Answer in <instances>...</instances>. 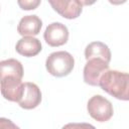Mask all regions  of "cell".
I'll return each mask as SVG.
<instances>
[{
    "label": "cell",
    "mask_w": 129,
    "mask_h": 129,
    "mask_svg": "<svg viewBox=\"0 0 129 129\" xmlns=\"http://www.w3.org/2000/svg\"><path fill=\"white\" fill-rule=\"evenodd\" d=\"M103 91L112 97L129 101V74L119 71H107L100 80L99 85Z\"/></svg>",
    "instance_id": "obj_1"
},
{
    "label": "cell",
    "mask_w": 129,
    "mask_h": 129,
    "mask_svg": "<svg viewBox=\"0 0 129 129\" xmlns=\"http://www.w3.org/2000/svg\"><path fill=\"white\" fill-rule=\"evenodd\" d=\"M75 67V58L68 51H54L45 60L46 71L53 77L61 78L68 76Z\"/></svg>",
    "instance_id": "obj_2"
},
{
    "label": "cell",
    "mask_w": 129,
    "mask_h": 129,
    "mask_svg": "<svg viewBox=\"0 0 129 129\" xmlns=\"http://www.w3.org/2000/svg\"><path fill=\"white\" fill-rule=\"evenodd\" d=\"M87 110L90 116L98 122L110 120L114 113L112 103L101 95H95L88 101Z\"/></svg>",
    "instance_id": "obj_3"
},
{
    "label": "cell",
    "mask_w": 129,
    "mask_h": 129,
    "mask_svg": "<svg viewBox=\"0 0 129 129\" xmlns=\"http://www.w3.org/2000/svg\"><path fill=\"white\" fill-rule=\"evenodd\" d=\"M109 71V62L102 58H91L84 67V81L90 86H99L102 76Z\"/></svg>",
    "instance_id": "obj_4"
},
{
    "label": "cell",
    "mask_w": 129,
    "mask_h": 129,
    "mask_svg": "<svg viewBox=\"0 0 129 129\" xmlns=\"http://www.w3.org/2000/svg\"><path fill=\"white\" fill-rule=\"evenodd\" d=\"M45 42L50 46H60L69 39V29L60 22H52L47 25L43 33Z\"/></svg>",
    "instance_id": "obj_5"
},
{
    "label": "cell",
    "mask_w": 129,
    "mask_h": 129,
    "mask_svg": "<svg viewBox=\"0 0 129 129\" xmlns=\"http://www.w3.org/2000/svg\"><path fill=\"white\" fill-rule=\"evenodd\" d=\"M1 80V94L2 96L11 102H18L23 92L24 83L17 77H3Z\"/></svg>",
    "instance_id": "obj_6"
},
{
    "label": "cell",
    "mask_w": 129,
    "mask_h": 129,
    "mask_svg": "<svg viewBox=\"0 0 129 129\" xmlns=\"http://www.w3.org/2000/svg\"><path fill=\"white\" fill-rule=\"evenodd\" d=\"M54 11L67 19L79 17L83 10V2L79 0H49Z\"/></svg>",
    "instance_id": "obj_7"
},
{
    "label": "cell",
    "mask_w": 129,
    "mask_h": 129,
    "mask_svg": "<svg viewBox=\"0 0 129 129\" xmlns=\"http://www.w3.org/2000/svg\"><path fill=\"white\" fill-rule=\"evenodd\" d=\"M41 102V92L37 85L34 83H24L23 92L21 98L17 102L19 106L26 110H31L36 108Z\"/></svg>",
    "instance_id": "obj_8"
},
{
    "label": "cell",
    "mask_w": 129,
    "mask_h": 129,
    "mask_svg": "<svg viewBox=\"0 0 129 129\" xmlns=\"http://www.w3.org/2000/svg\"><path fill=\"white\" fill-rule=\"evenodd\" d=\"M42 21L37 15H26L22 17L17 26V32L24 36H34L40 32Z\"/></svg>",
    "instance_id": "obj_9"
},
{
    "label": "cell",
    "mask_w": 129,
    "mask_h": 129,
    "mask_svg": "<svg viewBox=\"0 0 129 129\" xmlns=\"http://www.w3.org/2000/svg\"><path fill=\"white\" fill-rule=\"evenodd\" d=\"M15 49L19 54L26 57H31L37 55L41 51L42 47L39 39L33 36H24L17 41Z\"/></svg>",
    "instance_id": "obj_10"
},
{
    "label": "cell",
    "mask_w": 129,
    "mask_h": 129,
    "mask_svg": "<svg viewBox=\"0 0 129 129\" xmlns=\"http://www.w3.org/2000/svg\"><path fill=\"white\" fill-rule=\"evenodd\" d=\"M85 57L87 60L91 58H102L107 62L111 60V51L107 44L101 41H93L85 48Z\"/></svg>",
    "instance_id": "obj_11"
},
{
    "label": "cell",
    "mask_w": 129,
    "mask_h": 129,
    "mask_svg": "<svg viewBox=\"0 0 129 129\" xmlns=\"http://www.w3.org/2000/svg\"><path fill=\"white\" fill-rule=\"evenodd\" d=\"M1 73L0 78L3 77H17L22 80L23 77V67L21 62L15 58H8L4 59L0 62Z\"/></svg>",
    "instance_id": "obj_12"
},
{
    "label": "cell",
    "mask_w": 129,
    "mask_h": 129,
    "mask_svg": "<svg viewBox=\"0 0 129 129\" xmlns=\"http://www.w3.org/2000/svg\"><path fill=\"white\" fill-rule=\"evenodd\" d=\"M17 3L23 10H31V9H35L40 4V1L39 0H19Z\"/></svg>",
    "instance_id": "obj_13"
},
{
    "label": "cell",
    "mask_w": 129,
    "mask_h": 129,
    "mask_svg": "<svg viewBox=\"0 0 129 129\" xmlns=\"http://www.w3.org/2000/svg\"><path fill=\"white\" fill-rule=\"evenodd\" d=\"M61 129H96L95 126L89 123H68Z\"/></svg>",
    "instance_id": "obj_14"
},
{
    "label": "cell",
    "mask_w": 129,
    "mask_h": 129,
    "mask_svg": "<svg viewBox=\"0 0 129 129\" xmlns=\"http://www.w3.org/2000/svg\"><path fill=\"white\" fill-rule=\"evenodd\" d=\"M0 129H20L11 120L6 118H0Z\"/></svg>",
    "instance_id": "obj_15"
}]
</instances>
